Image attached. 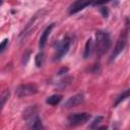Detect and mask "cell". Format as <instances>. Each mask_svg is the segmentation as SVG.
I'll list each match as a JSON object with an SVG mask.
<instances>
[{
	"mask_svg": "<svg viewBox=\"0 0 130 130\" xmlns=\"http://www.w3.org/2000/svg\"><path fill=\"white\" fill-rule=\"evenodd\" d=\"M70 48V39L69 38H64L57 46V49H56V53L54 55V61H59L61 60L68 52Z\"/></svg>",
	"mask_w": 130,
	"mask_h": 130,
	"instance_id": "5",
	"label": "cell"
},
{
	"mask_svg": "<svg viewBox=\"0 0 130 130\" xmlns=\"http://www.w3.org/2000/svg\"><path fill=\"white\" fill-rule=\"evenodd\" d=\"M67 71H68V68H67V67H63V68H61V69L58 71L57 74H58V75H61V74H63L64 72H67Z\"/></svg>",
	"mask_w": 130,
	"mask_h": 130,
	"instance_id": "21",
	"label": "cell"
},
{
	"mask_svg": "<svg viewBox=\"0 0 130 130\" xmlns=\"http://www.w3.org/2000/svg\"><path fill=\"white\" fill-rule=\"evenodd\" d=\"M91 51H92V40L91 39H88L86 41V44H85V47H84V52H83V58H88L91 54Z\"/></svg>",
	"mask_w": 130,
	"mask_h": 130,
	"instance_id": "13",
	"label": "cell"
},
{
	"mask_svg": "<svg viewBox=\"0 0 130 130\" xmlns=\"http://www.w3.org/2000/svg\"><path fill=\"white\" fill-rule=\"evenodd\" d=\"M111 0H94V1H92V5H102V4L108 3Z\"/></svg>",
	"mask_w": 130,
	"mask_h": 130,
	"instance_id": "19",
	"label": "cell"
},
{
	"mask_svg": "<svg viewBox=\"0 0 130 130\" xmlns=\"http://www.w3.org/2000/svg\"><path fill=\"white\" fill-rule=\"evenodd\" d=\"M9 95H10V90H9L8 88L4 89V90L0 93V113H1V111H2V109H3V107H4V105L6 104L7 100L9 99Z\"/></svg>",
	"mask_w": 130,
	"mask_h": 130,
	"instance_id": "12",
	"label": "cell"
},
{
	"mask_svg": "<svg viewBox=\"0 0 130 130\" xmlns=\"http://www.w3.org/2000/svg\"><path fill=\"white\" fill-rule=\"evenodd\" d=\"M38 112H39V109H38V107H37L36 105H35V106H29L28 108H26V109L23 111L22 117H23L24 120H28V119H30L31 117L38 115Z\"/></svg>",
	"mask_w": 130,
	"mask_h": 130,
	"instance_id": "11",
	"label": "cell"
},
{
	"mask_svg": "<svg viewBox=\"0 0 130 130\" xmlns=\"http://www.w3.org/2000/svg\"><path fill=\"white\" fill-rule=\"evenodd\" d=\"M61 100H62V96H61L60 94H53V95L49 96V98L46 100V102H47V104H49V105L55 106V105L59 104V103L61 102Z\"/></svg>",
	"mask_w": 130,
	"mask_h": 130,
	"instance_id": "14",
	"label": "cell"
},
{
	"mask_svg": "<svg viewBox=\"0 0 130 130\" xmlns=\"http://www.w3.org/2000/svg\"><path fill=\"white\" fill-rule=\"evenodd\" d=\"M44 61H45V55L43 52H40L37 54L36 56V59H35V63H36V66L37 67H42L43 64H44Z\"/></svg>",
	"mask_w": 130,
	"mask_h": 130,
	"instance_id": "15",
	"label": "cell"
},
{
	"mask_svg": "<svg viewBox=\"0 0 130 130\" xmlns=\"http://www.w3.org/2000/svg\"><path fill=\"white\" fill-rule=\"evenodd\" d=\"M129 96V89H126L124 92H122V94H120L119 96H118V99L116 100V102H115V104H114V107H117L122 101H124L125 99H127Z\"/></svg>",
	"mask_w": 130,
	"mask_h": 130,
	"instance_id": "16",
	"label": "cell"
},
{
	"mask_svg": "<svg viewBox=\"0 0 130 130\" xmlns=\"http://www.w3.org/2000/svg\"><path fill=\"white\" fill-rule=\"evenodd\" d=\"M84 101V95L82 93H77L73 96H71L69 100H67V102L64 104V107L65 108H73V107H76L78 105H80L81 103H83Z\"/></svg>",
	"mask_w": 130,
	"mask_h": 130,
	"instance_id": "7",
	"label": "cell"
},
{
	"mask_svg": "<svg viewBox=\"0 0 130 130\" xmlns=\"http://www.w3.org/2000/svg\"><path fill=\"white\" fill-rule=\"evenodd\" d=\"M112 42L110 35L104 30H98L95 34V51L98 56L106 54L111 48Z\"/></svg>",
	"mask_w": 130,
	"mask_h": 130,
	"instance_id": "1",
	"label": "cell"
},
{
	"mask_svg": "<svg viewBox=\"0 0 130 130\" xmlns=\"http://www.w3.org/2000/svg\"><path fill=\"white\" fill-rule=\"evenodd\" d=\"M43 15H44V11H43V10L37 12V13L34 15V17L28 21V23L26 24V26L24 27V29L19 34V36H18V41H19V43L24 42V41L31 35V32H32V31L36 29V27L38 26V23L40 22V20L43 18Z\"/></svg>",
	"mask_w": 130,
	"mask_h": 130,
	"instance_id": "2",
	"label": "cell"
},
{
	"mask_svg": "<svg viewBox=\"0 0 130 130\" xmlns=\"http://www.w3.org/2000/svg\"><path fill=\"white\" fill-rule=\"evenodd\" d=\"M128 29L126 28L125 30H123L121 34H120V37H119V39H118V41H117V43H116V46H115V48H114V51H113V53H112V55H111V58H110V61H113L123 50H124V48H125V46H126V44H127V36H128Z\"/></svg>",
	"mask_w": 130,
	"mask_h": 130,
	"instance_id": "3",
	"label": "cell"
},
{
	"mask_svg": "<svg viewBox=\"0 0 130 130\" xmlns=\"http://www.w3.org/2000/svg\"><path fill=\"white\" fill-rule=\"evenodd\" d=\"M90 119V114L88 113H76V114H72L68 117V122L70 125L73 126H78V125H82L84 123H86L88 120Z\"/></svg>",
	"mask_w": 130,
	"mask_h": 130,
	"instance_id": "6",
	"label": "cell"
},
{
	"mask_svg": "<svg viewBox=\"0 0 130 130\" xmlns=\"http://www.w3.org/2000/svg\"><path fill=\"white\" fill-rule=\"evenodd\" d=\"M53 27H54V23H52V24H50L49 26H47L46 29L43 31V34H42V36H41V38H40V42H39V46H40L41 49H43V48L45 47V45H46V43H47V40H48V37H49V35L51 34Z\"/></svg>",
	"mask_w": 130,
	"mask_h": 130,
	"instance_id": "10",
	"label": "cell"
},
{
	"mask_svg": "<svg viewBox=\"0 0 130 130\" xmlns=\"http://www.w3.org/2000/svg\"><path fill=\"white\" fill-rule=\"evenodd\" d=\"M2 2H3V0H0V5L2 4Z\"/></svg>",
	"mask_w": 130,
	"mask_h": 130,
	"instance_id": "22",
	"label": "cell"
},
{
	"mask_svg": "<svg viewBox=\"0 0 130 130\" xmlns=\"http://www.w3.org/2000/svg\"><path fill=\"white\" fill-rule=\"evenodd\" d=\"M26 121H27V128L28 129H43L42 121L38 115L31 117L30 119H28Z\"/></svg>",
	"mask_w": 130,
	"mask_h": 130,
	"instance_id": "9",
	"label": "cell"
},
{
	"mask_svg": "<svg viewBox=\"0 0 130 130\" xmlns=\"http://www.w3.org/2000/svg\"><path fill=\"white\" fill-rule=\"evenodd\" d=\"M90 3H92V0H77V1H75L72 4V6L70 7V14L80 11L81 9H83L84 7L89 5Z\"/></svg>",
	"mask_w": 130,
	"mask_h": 130,
	"instance_id": "8",
	"label": "cell"
},
{
	"mask_svg": "<svg viewBox=\"0 0 130 130\" xmlns=\"http://www.w3.org/2000/svg\"><path fill=\"white\" fill-rule=\"evenodd\" d=\"M8 44V39H4L1 43H0V53L3 52L5 49H6V46Z\"/></svg>",
	"mask_w": 130,
	"mask_h": 130,
	"instance_id": "18",
	"label": "cell"
},
{
	"mask_svg": "<svg viewBox=\"0 0 130 130\" xmlns=\"http://www.w3.org/2000/svg\"><path fill=\"white\" fill-rule=\"evenodd\" d=\"M103 119H104V118H103L102 116H99V117H96V118H95V119L92 121V123L89 125V128H90V129H94V128H98V125H99V124H100V123L103 121Z\"/></svg>",
	"mask_w": 130,
	"mask_h": 130,
	"instance_id": "17",
	"label": "cell"
},
{
	"mask_svg": "<svg viewBox=\"0 0 130 130\" xmlns=\"http://www.w3.org/2000/svg\"><path fill=\"white\" fill-rule=\"evenodd\" d=\"M101 12L103 13L104 17H108V14H109V12H108V9H107L106 7H102V8H101Z\"/></svg>",
	"mask_w": 130,
	"mask_h": 130,
	"instance_id": "20",
	"label": "cell"
},
{
	"mask_svg": "<svg viewBox=\"0 0 130 130\" xmlns=\"http://www.w3.org/2000/svg\"><path fill=\"white\" fill-rule=\"evenodd\" d=\"M38 92V87L34 83H25V84H20L17 86L15 90V94L18 98H24L27 95H31Z\"/></svg>",
	"mask_w": 130,
	"mask_h": 130,
	"instance_id": "4",
	"label": "cell"
}]
</instances>
